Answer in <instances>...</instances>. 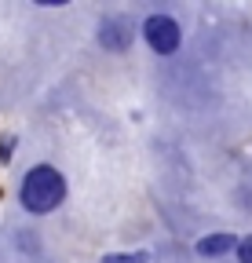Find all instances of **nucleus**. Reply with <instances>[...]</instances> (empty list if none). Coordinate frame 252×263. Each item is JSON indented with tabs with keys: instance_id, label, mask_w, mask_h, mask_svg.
I'll return each mask as SVG.
<instances>
[{
	"instance_id": "nucleus-1",
	"label": "nucleus",
	"mask_w": 252,
	"mask_h": 263,
	"mask_svg": "<svg viewBox=\"0 0 252 263\" xmlns=\"http://www.w3.org/2000/svg\"><path fill=\"white\" fill-rule=\"evenodd\" d=\"M15 197H18V209L26 216L44 219V216H55L62 205H66L70 179H66V172H62L55 161H37V164H29V168L22 172Z\"/></svg>"
},
{
	"instance_id": "nucleus-2",
	"label": "nucleus",
	"mask_w": 252,
	"mask_h": 263,
	"mask_svg": "<svg viewBox=\"0 0 252 263\" xmlns=\"http://www.w3.org/2000/svg\"><path fill=\"white\" fill-rule=\"evenodd\" d=\"M183 33L186 29H183L179 15L168 11V8H153L139 18V37H143V44L153 59H172L183 48Z\"/></svg>"
},
{
	"instance_id": "nucleus-3",
	"label": "nucleus",
	"mask_w": 252,
	"mask_h": 263,
	"mask_svg": "<svg viewBox=\"0 0 252 263\" xmlns=\"http://www.w3.org/2000/svg\"><path fill=\"white\" fill-rule=\"evenodd\" d=\"M135 37H139V22L132 15H124V11L106 15L99 22V29H95V44L106 55H128L132 44H135Z\"/></svg>"
},
{
	"instance_id": "nucleus-4",
	"label": "nucleus",
	"mask_w": 252,
	"mask_h": 263,
	"mask_svg": "<svg viewBox=\"0 0 252 263\" xmlns=\"http://www.w3.org/2000/svg\"><path fill=\"white\" fill-rule=\"evenodd\" d=\"M238 234L234 230H208V234H201V238H194V256H201V259H223V256H230L234 249H238Z\"/></svg>"
},
{
	"instance_id": "nucleus-5",
	"label": "nucleus",
	"mask_w": 252,
	"mask_h": 263,
	"mask_svg": "<svg viewBox=\"0 0 252 263\" xmlns=\"http://www.w3.org/2000/svg\"><path fill=\"white\" fill-rule=\"evenodd\" d=\"M103 263H150V249H128V252H106Z\"/></svg>"
},
{
	"instance_id": "nucleus-6",
	"label": "nucleus",
	"mask_w": 252,
	"mask_h": 263,
	"mask_svg": "<svg viewBox=\"0 0 252 263\" xmlns=\"http://www.w3.org/2000/svg\"><path fill=\"white\" fill-rule=\"evenodd\" d=\"M15 150H18V136L15 132H4V136H0V164H8L15 157Z\"/></svg>"
},
{
	"instance_id": "nucleus-7",
	"label": "nucleus",
	"mask_w": 252,
	"mask_h": 263,
	"mask_svg": "<svg viewBox=\"0 0 252 263\" xmlns=\"http://www.w3.org/2000/svg\"><path fill=\"white\" fill-rule=\"evenodd\" d=\"M234 259H238V263H252V234H245V238L238 241V249H234Z\"/></svg>"
}]
</instances>
